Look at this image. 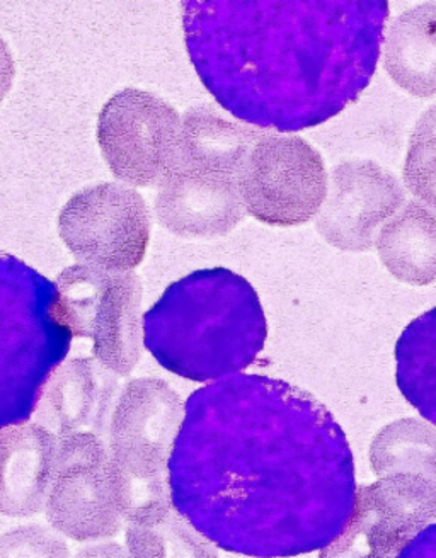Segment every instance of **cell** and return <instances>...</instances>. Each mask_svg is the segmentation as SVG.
<instances>
[{
  "label": "cell",
  "instance_id": "obj_7",
  "mask_svg": "<svg viewBox=\"0 0 436 558\" xmlns=\"http://www.w3.org/2000/svg\"><path fill=\"white\" fill-rule=\"evenodd\" d=\"M63 244L81 264L133 271L150 242V211L133 187L102 183L74 194L59 217Z\"/></svg>",
  "mask_w": 436,
  "mask_h": 558
},
{
  "label": "cell",
  "instance_id": "obj_27",
  "mask_svg": "<svg viewBox=\"0 0 436 558\" xmlns=\"http://www.w3.org/2000/svg\"><path fill=\"white\" fill-rule=\"evenodd\" d=\"M75 558H132L130 557L129 550L121 547L118 543L106 542V543H94L89 547L82 548Z\"/></svg>",
  "mask_w": 436,
  "mask_h": 558
},
{
  "label": "cell",
  "instance_id": "obj_8",
  "mask_svg": "<svg viewBox=\"0 0 436 558\" xmlns=\"http://www.w3.org/2000/svg\"><path fill=\"white\" fill-rule=\"evenodd\" d=\"M327 183L323 157L308 142L265 133L242 171V202L266 226H304L323 208Z\"/></svg>",
  "mask_w": 436,
  "mask_h": 558
},
{
  "label": "cell",
  "instance_id": "obj_2",
  "mask_svg": "<svg viewBox=\"0 0 436 558\" xmlns=\"http://www.w3.org/2000/svg\"><path fill=\"white\" fill-rule=\"evenodd\" d=\"M184 44L215 101L253 129L327 123L371 86L384 0H186Z\"/></svg>",
  "mask_w": 436,
  "mask_h": 558
},
{
  "label": "cell",
  "instance_id": "obj_25",
  "mask_svg": "<svg viewBox=\"0 0 436 558\" xmlns=\"http://www.w3.org/2000/svg\"><path fill=\"white\" fill-rule=\"evenodd\" d=\"M396 558H436V523L421 530Z\"/></svg>",
  "mask_w": 436,
  "mask_h": 558
},
{
  "label": "cell",
  "instance_id": "obj_18",
  "mask_svg": "<svg viewBox=\"0 0 436 558\" xmlns=\"http://www.w3.org/2000/svg\"><path fill=\"white\" fill-rule=\"evenodd\" d=\"M378 256L393 278L425 287L436 279V215L420 202H409L382 227Z\"/></svg>",
  "mask_w": 436,
  "mask_h": 558
},
{
  "label": "cell",
  "instance_id": "obj_1",
  "mask_svg": "<svg viewBox=\"0 0 436 558\" xmlns=\"http://www.w3.org/2000/svg\"><path fill=\"white\" fill-rule=\"evenodd\" d=\"M168 481L184 520L254 558L331 547L359 497L350 442L329 409L295 385L244 373L191 393Z\"/></svg>",
  "mask_w": 436,
  "mask_h": 558
},
{
  "label": "cell",
  "instance_id": "obj_24",
  "mask_svg": "<svg viewBox=\"0 0 436 558\" xmlns=\"http://www.w3.org/2000/svg\"><path fill=\"white\" fill-rule=\"evenodd\" d=\"M109 463L108 442L94 430L63 433L57 438V475L75 470L105 469Z\"/></svg>",
  "mask_w": 436,
  "mask_h": 558
},
{
  "label": "cell",
  "instance_id": "obj_14",
  "mask_svg": "<svg viewBox=\"0 0 436 558\" xmlns=\"http://www.w3.org/2000/svg\"><path fill=\"white\" fill-rule=\"evenodd\" d=\"M109 465L55 477L45 508L55 532L75 542H98L121 532L125 520L114 502Z\"/></svg>",
  "mask_w": 436,
  "mask_h": 558
},
{
  "label": "cell",
  "instance_id": "obj_16",
  "mask_svg": "<svg viewBox=\"0 0 436 558\" xmlns=\"http://www.w3.org/2000/svg\"><path fill=\"white\" fill-rule=\"evenodd\" d=\"M265 133L229 120L208 105L187 109L183 118L181 166L241 183L242 171Z\"/></svg>",
  "mask_w": 436,
  "mask_h": 558
},
{
  "label": "cell",
  "instance_id": "obj_15",
  "mask_svg": "<svg viewBox=\"0 0 436 558\" xmlns=\"http://www.w3.org/2000/svg\"><path fill=\"white\" fill-rule=\"evenodd\" d=\"M117 375L94 357L63 361L45 388L44 399L60 435L93 426L98 433L117 393Z\"/></svg>",
  "mask_w": 436,
  "mask_h": 558
},
{
  "label": "cell",
  "instance_id": "obj_5",
  "mask_svg": "<svg viewBox=\"0 0 436 558\" xmlns=\"http://www.w3.org/2000/svg\"><path fill=\"white\" fill-rule=\"evenodd\" d=\"M55 284L72 336L89 339L94 360L109 372L132 375L144 351L141 278L133 271L75 264Z\"/></svg>",
  "mask_w": 436,
  "mask_h": 558
},
{
  "label": "cell",
  "instance_id": "obj_12",
  "mask_svg": "<svg viewBox=\"0 0 436 558\" xmlns=\"http://www.w3.org/2000/svg\"><path fill=\"white\" fill-rule=\"evenodd\" d=\"M154 209L164 229L186 239L227 235L247 215L239 181L183 166L160 184Z\"/></svg>",
  "mask_w": 436,
  "mask_h": 558
},
{
  "label": "cell",
  "instance_id": "obj_26",
  "mask_svg": "<svg viewBox=\"0 0 436 558\" xmlns=\"http://www.w3.org/2000/svg\"><path fill=\"white\" fill-rule=\"evenodd\" d=\"M14 78H16V62L12 57L11 48L0 36V102L4 101L11 93Z\"/></svg>",
  "mask_w": 436,
  "mask_h": 558
},
{
  "label": "cell",
  "instance_id": "obj_19",
  "mask_svg": "<svg viewBox=\"0 0 436 558\" xmlns=\"http://www.w3.org/2000/svg\"><path fill=\"white\" fill-rule=\"evenodd\" d=\"M396 381L404 399L436 427V306L409 323L396 342Z\"/></svg>",
  "mask_w": 436,
  "mask_h": 558
},
{
  "label": "cell",
  "instance_id": "obj_11",
  "mask_svg": "<svg viewBox=\"0 0 436 558\" xmlns=\"http://www.w3.org/2000/svg\"><path fill=\"white\" fill-rule=\"evenodd\" d=\"M405 205L399 179L372 160L332 167L326 199L316 217L317 232L341 251L365 253L382 227Z\"/></svg>",
  "mask_w": 436,
  "mask_h": 558
},
{
  "label": "cell",
  "instance_id": "obj_9",
  "mask_svg": "<svg viewBox=\"0 0 436 558\" xmlns=\"http://www.w3.org/2000/svg\"><path fill=\"white\" fill-rule=\"evenodd\" d=\"M436 520V484L396 478L360 488L347 532L320 558H396Z\"/></svg>",
  "mask_w": 436,
  "mask_h": 558
},
{
  "label": "cell",
  "instance_id": "obj_23",
  "mask_svg": "<svg viewBox=\"0 0 436 558\" xmlns=\"http://www.w3.org/2000/svg\"><path fill=\"white\" fill-rule=\"evenodd\" d=\"M0 558H71V550L51 527L24 524L0 535Z\"/></svg>",
  "mask_w": 436,
  "mask_h": 558
},
{
  "label": "cell",
  "instance_id": "obj_17",
  "mask_svg": "<svg viewBox=\"0 0 436 558\" xmlns=\"http://www.w3.org/2000/svg\"><path fill=\"white\" fill-rule=\"evenodd\" d=\"M384 65L411 96H436V4L414 5L390 23L384 38Z\"/></svg>",
  "mask_w": 436,
  "mask_h": 558
},
{
  "label": "cell",
  "instance_id": "obj_20",
  "mask_svg": "<svg viewBox=\"0 0 436 558\" xmlns=\"http://www.w3.org/2000/svg\"><path fill=\"white\" fill-rule=\"evenodd\" d=\"M126 550L132 558H218L214 543L174 508L129 524Z\"/></svg>",
  "mask_w": 436,
  "mask_h": 558
},
{
  "label": "cell",
  "instance_id": "obj_4",
  "mask_svg": "<svg viewBox=\"0 0 436 558\" xmlns=\"http://www.w3.org/2000/svg\"><path fill=\"white\" fill-rule=\"evenodd\" d=\"M72 338L55 281L0 251V430L38 411Z\"/></svg>",
  "mask_w": 436,
  "mask_h": 558
},
{
  "label": "cell",
  "instance_id": "obj_21",
  "mask_svg": "<svg viewBox=\"0 0 436 558\" xmlns=\"http://www.w3.org/2000/svg\"><path fill=\"white\" fill-rule=\"evenodd\" d=\"M109 484L114 502L125 523H138L174 508L171 499L168 475L150 477L109 465Z\"/></svg>",
  "mask_w": 436,
  "mask_h": 558
},
{
  "label": "cell",
  "instance_id": "obj_3",
  "mask_svg": "<svg viewBox=\"0 0 436 558\" xmlns=\"http://www.w3.org/2000/svg\"><path fill=\"white\" fill-rule=\"evenodd\" d=\"M268 323L256 290L226 268L169 284L144 315V345L164 369L191 381L222 380L250 368Z\"/></svg>",
  "mask_w": 436,
  "mask_h": 558
},
{
  "label": "cell",
  "instance_id": "obj_10",
  "mask_svg": "<svg viewBox=\"0 0 436 558\" xmlns=\"http://www.w3.org/2000/svg\"><path fill=\"white\" fill-rule=\"evenodd\" d=\"M183 418V399L168 381L136 378L126 384L109 418L108 448L114 465L150 477L168 475Z\"/></svg>",
  "mask_w": 436,
  "mask_h": 558
},
{
  "label": "cell",
  "instance_id": "obj_6",
  "mask_svg": "<svg viewBox=\"0 0 436 558\" xmlns=\"http://www.w3.org/2000/svg\"><path fill=\"white\" fill-rule=\"evenodd\" d=\"M98 142L121 183L160 187L181 166L183 120L174 106L156 94L121 90L99 113Z\"/></svg>",
  "mask_w": 436,
  "mask_h": 558
},
{
  "label": "cell",
  "instance_id": "obj_13",
  "mask_svg": "<svg viewBox=\"0 0 436 558\" xmlns=\"http://www.w3.org/2000/svg\"><path fill=\"white\" fill-rule=\"evenodd\" d=\"M57 475V436L38 424L0 430V514L29 518L47 508Z\"/></svg>",
  "mask_w": 436,
  "mask_h": 558
},
{
  "label": "cell",
  "instance_id": "obj_22",
  "mask_svg": "<svg viewBox=\"0 0 436 558\" xmlns=\"http://www.w3.org/2000/svg\"><path fill=\"white\" fill-rule=\"evenodd\" d=\"M402 178L421 205L436 211V105L416 121L409 138Z\"/></svg>",
  "mask_w": 436,
  "mask_h": 558
}]
</instances>
